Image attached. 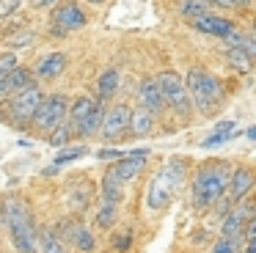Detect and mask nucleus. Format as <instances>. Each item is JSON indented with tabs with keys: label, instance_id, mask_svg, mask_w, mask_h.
I'll use <instances>...</instances> for the list:
<instances>
[{
	"label": "nucleus",
	"instance_id": "5701e85b",
	"mask_svg": "<svg viewBox=\"0 0 256 253\" xmlns=\"http://www.w3.org/2000/svg\"><path fill=\"white\" fill-rule=\"evenodd\" d=\"M100 196H102V201H110V204H122V198H124V184L110 174V168H108L105 176H102Z\"/></svg>",
	"mask_w": 256,
	"mask_h": 253
},
{
	"label": "nucleus",
	"instance_id": "bb28decb",
	"mask_svg": "<svg viewBox=\"0 0 256 253\" xmlns=\"http://www.w3.org/2000/svg\"><path fill=\"white\" fill-rule=\"evenodd\" d=\"M74 245V250L78 253H94L96 250V236H94V231L88 228V226H83V223H78V228H74V234H72V240H69Z\"/></svg>",
	"mask_w": 256,
	"mask_h": 253
},
{
	"label": "nucleus",
	"instance_id": "ddd939ff",
	"mask_svg": "<svg viewBox=\"0 0 256 253\" xmlns=\"http://www.w3.org/2000/svg\"><path fill=\"white\" fill-rule=\"evenodd\" d=\"M190 25H193V30H198L201 36H215V38H223L234 30V22L228 20V16L215 14V11H206V14L196 16Z\"/></svg>",
	"mask_w": 256,
	"mask_h": 253
},
{
	"label": "nucleus",
	"instance_id": "0eeeda50",
	"mask_svg": "<svg viewBox=\"0 0 256 253\" xmlns=\"http://www.w3.org/2000/svg\"><path fill=\"white\" fill-rule=\"evenodd\" d=\"M50 25L61 28V30H66V33L80 30V28L88 25V11H86L78 0H61L50 14Z\"/></svg>",
	"mask_w": 256,
	"mask_h": 253
},
{
	"label": "nucleus",
	"instance_id": "9d476101",
	"mask_svg": "<svg viewBox=\"0 0 256 253\" xmlns=\"http://www.w3.org/2000/svg\"><path fill=\"white\" fill-rule=\"evenodd\" d=\"M254 212H256V206L248 201V198L240 201V204H234V206L228 209V214L223 218V223H220V236L242 240V231H245V226H248V220L254 218Z\"/></svg>",
	"mask_w": 256,
	"mask_h": 253
},
{
	"label": "nucleus",
	"instance_id": "412c9836",
	"mask_svg": "<svg viewBox=\"0 0 256 253\" xmlns=\"http://www.w3.org/2000/svg\"><path fill=\"white\" fill-rule=\"evenodd\" d=\"M100 99L96 96H78V99H72V102H69V116H66V121L69 124H80V121L86 118V116H91L94 113L96 108H100Z\"/></svg>",
	"mask_w": 256,
	"mask_h": 253
},
{
	"label": "nucleus",
	"instance_id": "dca6fc26",
	"mask_svg": "<svg viewBox=\"0 0 256 253\" xmlns=\"http://www.w3.org/2000/svg\"><path fill=\"white\" fill-rule=\"evenodd\" d=\"M171 198H174V190L168 187V182L157 174L154 179L149 182V187H146V206H149L152 212H162V209H168Z\"/></svg>",
	"mask_w": 256,
	"mask_h": 253
},
{
	"label": "nucleus",
	"instance_id": "7ed1b4c3",
	"mask_svg": "<svg viewBox=\"0 0 256 253\" xmlns=\"http://www.w3.org/2000/svg\"><path fill=\"white\" fill-rule=\"evenodd\" d=\"M42 102H44V91H42L39 86H30L20 94H12V96L3 102L0 116H3L6 124L14 126V130H30V121H34V116H36V110H39Z\"/></svg>",
	"mask_w": 256,
	"mask_h": 253
},
{
	"label": "nucleus",
	"instance_id": "423d86ee",
	"mask_svg": "<svg viewBox=\"0 0 256 253\" xmlns=\"http://www.w3.org/2000/svg\"><path fill=\"white\" fill-rule=\"evenodd\" d=\"M0 220H3V226L8 228V234H17V231H22V228L36 226L30 204L20 196H6L0 201Z\"/></svg>",
	"mask_w": 256,
	"mask_h": 253
},
{
	"label": "nucleus",
	"instance_id": "aec40b11",
	"mask_svg": "<svg viewBox=\"0 0 256 253\" xmlns=\"http://www.w3.org/2000/svg\"><path fill=\"white\" fill-rule=\"evenodd\" d=\"M160 176L168 182L171 190H179L182 182H184V176H188V160H184V157H171L166 162V168L160 170Z\"/></svg>",
	"mask_w": 256,
	"mask_h": 253
},
{
	"label": "nucleus",
	"instance_id": "1a4fd4ad",
	"mask_svg": "<svg viewBox=\"0 0 256 253\" xmlns=\"http://www.w3.org/2000/svg\"><path fill=\"white\" fill-rule=\"evenodd\" d=\"M130 104H113V108H105V118H102V130L100 138L102 140H118V138L127 135V126H130Z\"/></svg>",
	"mask_w": 256,
	"mask_h": 253
},
{
	"label": "nucleus",
	"instance_id": "6ab92c4d",
	"mask_svg": "<svg viewBox=\"0 0 256 253\" xmlns=\"http://www.w3.org/2000/svg\"><path fill=\"white\" fill-rule=\"evenodd\" d=\"M6 86H8V94H20V91H25V88H30V86H39V80H36V74H34L30 66H17L14 72L6 74Z\"/></svg>",
	"mask_w": 256,
	"mask_h": 253
},
{
	"label": "nucleus",
	"instance_id": "4468645a",
	"mask_svg": "<svg viewBox=\"0 0 256 253\" xmlns=\"http://www.w3.org/2000/svg\"><path fill=\"white\" fill-rule=\"evenodd\" d=\"M138 108L149 110L152 116H160L166 110V99H162V91L157 86V77H146L138 86Z\"/></svg>",
	"mask_w": 256,
	"mask_h": 253
},
{
	"label": "nucleus",
	"instance_id": "6e6552de",
	"mask_svg": "<svg viewBox=\"0 0 256 253\" xmlns=\"http://www.w3.org/2000/svg\"><path fill=\"white\" fill-rule=\"evenodd\" d=\"M91 201H94V184L88 176H69L66 179V206L72 209L74 218L88 212Z\"/></svg>",
	"mask_w": 256,
	"mask_h": 253
},
{
	"label": "nucleus",
	"instance_id": "79ce46f5",
	"mask_svg": "<svg viewBox=\"0 0 256 253\" xmlns=\"http://www.w3.org/2000/svg\"><path fill=\"white\" fill-rule=\"evenodd\" d=\"M8 96H12V94H8V86H6V77H0V102H6Z\"/></svg>",
	"mask_w": 256,
	"mask_h": 253
},
{
	"label": "nucleus",
	"instance_id": "20e7f679",
	"mask_svg": "<svg viewBox=\"0 0 256 253\" xmlns=\"http://www.w3.org/2000/svg\"><path fill=\"white\" fill-rule=\"evenodd\" d=\"M157 86H160V91H162L166 108H171L182 121H190V116H193L196 110H193V102H190L188 88H184V77L176 74V72H160V74H157Z\"/></svg>",
	"mask_w": 256,
	"mask_h": 253
},
{
	"label": "nucleus",
	"instance_id": "58836bf2",
	"mask_svg": "<svg viewBox=\"0 0 256 253\" xmlns=\"http://www.w3.org/2000/svg\"><path fill=\"white\" fill-rule=\"evenodd\" d=\"M124 154H127V152H118V148H100V152H96V160H113V162H116V160H122L124 157Z\"/></svg>",
	"mask_w": 256,
	"mask_h": 253
},
{
	"label": "nucleus",
	"instance_id": "f8f14e48",
	"mask_svg": "<svg viewBox=\"0 0 256 253\" xmlns=\"http://www.w3.org/2000/svg\"><path fill=\"white\" fill-rule=\"evenodd\" d=\"M256 190V174L250 168H232L228 176V187H226V198L232 204H240Z\"/></svg>",
	"mask_w": 256,
	"mask_h": 253
},
{
	"label": "nucleus",
	"instance_id": "b1692460",
	"mask_svg": "<svg viewBox=\"0 0 256 253\" xmlns=\"http://www.w3.org/2000/svg\"><path fill=\"white\" fill-rule=\"evenodd\" d=\"M223 42L228 44V47H237L242 50L245 55H248L250 60H256V36H250V33H240L237 28H234L228 36H223Z\"/></svg>",
	"mask_w": 256,
	"mask_h": 253
},
{
	"label": "nucleus",
	"instance_id": "f704fd0d",
	"mask_svg": "<svg viewBox=\"0 0 256 253\" xmlns=\"http://www.w3.org/2000/svg\"><path fill=\"white\" fill-rule=\"evenodd\" d=\"M20 66V55L12 52V50H3L0 52V77H6L8 72H14Z\"/></svg>",
	"mask_w": 256,
	"mask_h": 253
},
{
	"label": "nucleus",
	"instance_id": "2f4dec72",
	"mask_svg": "<svg viewBox=\"0 0 256 253\" xmlns=\"http://www.w3.org/2000/svg\"><path fill=\"white\" fill-rule=\"evenodd\" d=\"M226 64L232 66L234 72H240V74H248V72L254 69V60H250L242 50H237V47H228L226 50Z\"/></svg>",
	"mask_w": 256,
	"mask_h": 253
},
{
	"label": "nucleus",
	"instance_id": "72a5a7b5",
	"mask_svg": "<svg viewBox=\"0 0 256 253\" xmlns=\"http://www.w3.org/2000/svg\"><path fill=\"white\" fill-rule=\"evenodd\" d=\"M212 253H242V240H228V236H220V240L212 245Z\"/></svg>",
	"mask_w": 256,
	"mask_h": 253
},
{
	"label": "nucleus",
	"instance_id": "9b49d317",
	"mask_svg": "<svg viewBox=\"0 0 256 253\" xmlns=\"http://www.w3.org/2000/svg\"><path fill=\"white\" fill-rule=\"evenodd\" d=\"M146 157H149V152H146V148L127 152L122 160H116V162L110 165V174L116 176L122 184H130V182H135L140 176V170L146 168Z\"/></svg>",
	"mask_w": 256,
	"mask_h": 253
},
{
	"label": "nucleus",
	"instance_id": "f257e3e1",
	"mask_svg": "<svg viewBox=\"0 0 256 253\" xmlns=\"http://www.w3.org/2000/svg\"><path fill=\"white\" fill-rule=\"evenodd\" d=\"M228 176H232V165L226 160H210L196 170L193 182H190V198L198 212L215 206L228 187Z\"/></svg>",
	"mask_w": 256,
	"mask_h": 253
},
{
	"label": "nucleus",
	"instance_id": "cd10ccee",
	"mask_svg": "<svg viewBox=\"0 0 256 253\" xmlns=\"http://www.w3.org/2000/svg\"><path fill=\"white\" fill-rule=\"evenodd\" d=\"M206 11H210V0H179L176 3V14L188 22H193L196 16L206 14Z\"/></svg>",
	"mask_w": 256,
	"mask_h": 253
},
{
	"label": "nucleus",
	"instance_id": "c03bdc74",
	"mask_svg": "<svg viewBox=\"0 0 256 253\" xmlns=\"http://www.w3.org/2000/svg\"><path fill=\"white\" fill-rule=\"evenodd\" d=\"M245 135H248V138H250V140H256V126H250V130H248V132H245Z\"/></svg>",
	"mask_w": 256,
	"mask_h": 253
},
{
	"label": "nucleus",
	"instance_id": "4c0bfd02",
	"mask_svg": "<svg viewBox=\"0 0 256 253\" xmlns=\"http://www.w3.org/2000/svg\"><path fill=\"white\" fill-rule=\"evenodd\" d=\"M210 6H218V8H242V6H250V0H210Z\"/></svg>",
	"mask_w": 256,
	"mask_h": 253
},
{
	"label": "nucleus",
	"instance_id": "a211bd4d",
	"mask_svg": "<svg viewBox=\"0 0 256 253\" xmlns=\"http://www.w3.org/2000/svg\"><path fill=\"white\" fill-rule=\"evenodd\" d=\"M118 86H122V74H118L116 69H105L100 74V80H96V99H100L102 104L110 102V99L116 96Z\"/></svg>",
	"mask_w": 256,
	"mask_h": 253
},
{
	"label": "nucleus",
	"instance_id": "4be33fe9",
	"mask_svg": "<svg viewBox=\"0 0 256 253\" xmlns=\"http://www.w3.org/2000/svg\"><path fill=\"white\" fill-rule=\"evenodd\" d=\"M102 118H105V104H100L91 116H86L80 124H74V135L83 138V140L96 138V135H100V130H102Z\"/></svg>",
	"mask_w": 256,
	"mask_h": 253
},
{
	"label": "nucleus",
	"instance_id": "c85d7f7f",
	"mask_svg": "<svg viewBox=\"0 0 256 253\" xmlns=\"http://www.w3.org/2000/svg\"><path fill=\"white\" fill-rule=\"evenodd\" d=\"M39 248H42V253H69V245L52 228L39 231Z\"/></svg>",
	"mask_w": 256,
	"mask_h": 253
},
{
	"label": "nucleus",
	"instance_id": "a878e982",
	"mask_svg": "<svg viewBox=\"0 0 256 253\" xmlns=\"http://www.w3.org/2000/svg\"><path fill=\"white\" fill-rule=\"evenodd\" d=\"M94 220H96V228L113 231V228H116V223H118V204L102 201L100 209H96V214H94Z\"/></svg>",
	"mask_w": 256,
	"mask_h": 253
},
{
	"label": "nucleus",
	"instance_id": "c9c22d12",
	"mask_svg": "<svg viewBox=\"0 0 256 253\" xmlns=\"http://www.w3.org/2000/svg\"><path fill=\"white\" fill-rule=\"evenodd\" d=\"M20 3H22V0H0V22H6L8 16L17 14Z\"/></svg>",
	"mask_w": 256,
	"mask_h": 253
},
{
	"label": "nucleus",
	"instance_id": "e433bc0d",
	"mask_svg": "<svg viewBox=\"0 0 256 253\" xmlns=\"http://www.w3.org/2000/svg\"><path fill=\"white\" fill-rule=\"evenodd\" d=\"M113 245H116V250H118V253H124L130 245H132V231H118L116 240H113Z\"/></svg>",
	"mask_w": 256,
	"mask_h": 253
},
{
	"label": "nucleus",
	"instance_id": "c756f323",
	"mask_svg": "<svg viewBox=\"0 0 256 253\" xmlns=\"http://www.w3.org/2000/svg\"><path fill=\"white\" fill-rule=\"evenodd\" d=\"M234 126H237V121H220V124L215 126V132H212L210 138H206L201 146L204 148H215V146H223V143L228 140V138L234 135Z\"/></svg>",
	"mask_w": 256,
	"mask_h": 253
},
{
	"label": "nucleus",
	"instance_id": "37998d69",
	"mask_svg": "<svg viewBox=\"0 0 256 253\" xmlns=\"http://www.w3.org/2000/svg\"><path fill=\"white\" fill-rule=\"evenodd\" d=\"M50 36H52V38H66L69 33L61 30V28H56V25H50Z\"/></svg>",
	"mask_w": 256,
	"mask_h": 253
},
{
	"label": "nucleus",
	"instance_id": "f03ea898",
	"mask_svg": "<svg viewBox=\"0 0 256 253\" xmlns=\"http://www.w3.org/2000/svg\"><path fill=\"white\" fill-rule=\"evenodd\" d=\"M184 88L190 94L193 110H198L201 116H215L223 104V86L215 74H210L206 69H190L184 74Z\"/></svg>",
	"mask_w": 256,
	"mask_h": 253
},
{
	"label": "nucleus",
	"instance_id": "f3484780",
	"mask_svg": "<svg viewBox=\"0 0 256 253\" xmlns=\"http://www.w3.org/2000/svg\"><path fill=\"white\" fill-rule=\"evenodd\" d=\"M157 124V116H152L149 110L144 108H132L130 110V126H127V135L130 138H149L154 132Z\"/></svg>",
	"mask_w": 256,
	"mask_h": 253
},
{
	"label": "nucleus",
	"instance_id": "a18cd8bd",
	"mask_svg": "<svg viewBox=\"0 0 256 253\" xmlns=\"http://www.w3.org/2000/svg\"><path fill=\"white\" fill-rule=\"evenodd\" d=\"M88 3H102V0H88Z\"/></svg>",
	"mask_w": 256,
	"mask_h": 253
},
{
	"label": "nucleus",
	"instance_id": "7c9ffc66",
	"mask_svg": "<svg viewBox=\"0 0 256 253\" xmlns=\"http://www.w3.org/2000/svg\"><path fill=\"white\" fill-rule=\"evenodd\" d=\"M72 138H78V135H74V126L69 124V121H64V124H58L52 132H47V143H50V146H56V148L69 146V143H72Z\"/></svg>",
	"mask_w": 256,
	"mask_h": 253
},
{
	"label": "nucleus",
	"instance_id": "473e14b6",
	"mask_svg": "<svg viewBox=\"0 0 256 253\" xmlns=\"http://www.w3.org/2000/svg\"><path fill=\"white\" fill-rule=\"evenodd\" d=\"M86 154H88V146H64V148H58L52 165L61 168V165H69V162H74V160H83Z\"/></svg>",
	"mask_w": 256,
	"mask_h": 253
},
{
	"label": "nucleus",
	"instance_id": "ea45409f",
	"mask_svg": "<svg viewBox=\"0 0 256 253\" xmlns=\"http://www.w3.org/2000/svg\"><path fill=\"white\" fill-rule=\"evenodd\" d=\"M28 3H30V8H39V11L50 8V11H52L58 3H61V0H28Z\"/></svg>",
	"mask_w": 256,
	"mask_h": 253
},
{
	"label": "nucleus",
	"instance_id": "a19ab883",
	"mask_svg": "<svg viewBox=\"0 0 256 253\" xmlns=\"http://www.w3.org/2000/svg\"><path fill=\"white\" fill-rule=\"evenodd\" d=\"M254 236H256V212H254V218L248 220V226H245V231H242V242L254 240Z\"/></svg>",
	"mask_w": 256,
	"mask_h": 253
},
{
	"label": "nucleus",
	"instance_id": "39448f33",
	"mask_svg": "<svg viewBox=\"0 0 256 253\" xmlns=\"http://www.w3.org/2000/svg\"><path fill=\"white\" fill-rule=\"evenodd\" d=\"M69 116V96L66 94H47L44 102L39 104L34 121H30V130L39 138H47V132H52L58 124H64Z\"/></svg>",
	"mask_w": 256,
	"mask_h": 253
},
{
	"label": "nucleus",
	"instance_id": "393cba45",
	"mask_svg": "<svg viewBox=\"0 0 256 253\" xmlns=\"http://www.w3.org/2000/svg\"><path fill=\"white\" fill-rule=\"evenodd\" d=\"M36 30H30V28H17V30H12L6 36V47L12 50V52H20V50H28L36 44Z\"/></svg>",
	"mask_w": 256,
	"mask_h": 253
},
{
	"label": "nucleus",
	"instance_id": "2eb2a0df",
	"mask_svg": "<svg viewBox=\"0 0 256 253\" xmlns=\"http://www.w3.org/2000/svg\"><path fill=\"white\" fill-rule=\"evenodd\" d=\"M66 64H69L66 52H47L44 58L36 60L34 74H36V80H56V77H61L66 72Z\"/></svg>",
	"mask_w": 256,
	"mask_h": 253
}]
</instances>
